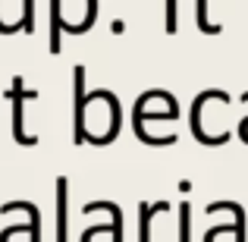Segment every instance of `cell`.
<instances>
[{
  "instance_id": "obj_6",
  "label": "cell",
  "mask_w": 248,
  "mask_h": 242,
  "mask_svg": "<svg viewBox=\"0 0 248 242\" xmlns=\"http://www.w3.org/2000/svg\"><path fill=\"white\" fill-rule=\"evenodd\" d=\"M188 224H192V208L182 201L179 205V242H192V236H188Z\"/></svg>"
},
{
  "instance_id": "obj_7",
  "label": "cell",
  "mask_w": 248,
  "mask_h": 242,
  "mask_svg": "<svg viewBox=\"0 0 248 242\" xmlns=\"http://www.w3.org/2000/svg\"><path fill=\"white\" fill-rule=\"evenodd\" d=\"M195 22H198L201 32H207V35H214V32H220L217 25L207 22V0H198V16H195Z\"/></svg>"
},
{
  "instance_id": "obj_2",
  "label": "cell",
  "mask_w": 248,
  "mask_h": 242,
  "mask_svg": "<svg viewBox=\"0 0 248 242\" xmlns=\"http://www.w3.org/2000/svg\"><path fill=\"white\" fill-rule=\"evenodd\" d=\"M38 91H29L25 88V82L19 79H13V91H10V97H13V135H16V142L19 145H35V135H29L25 132V101H31Z\"/></svg>"
},
{
  "instance_id": "obj_4",
  "label": "cell",
  "mask_w": 248,
  "mask_h": 242,
  "mask_svg": "<svg viewBox=\"0 0 248 242\" xmlns=\"http://www.w3.org/2000/svg\"><path fill=\"white\" fill-rule=\"evenodd\" d=\"M164 211H170L167 201H157V205H141V208H139V214H141L139 242H151V220H154V214H164Z\"/></svg>"
},
{
  "instance_id": "obj_5",
  "label": "cell",
  "mask_w": 248,
  "mask_h": 242,
  "mask_svg": "<svg viewBox=\"0 0 248 242\" xmlns=\"http://www.w3.org/2000/svg\"><path fill=\"white\" fill-rule=\"evenodd\" d=\"M19 29L22 32H35V0H22V19H19Z\"/></svg>"
},
{
  "instance_id": "obj_3",
  "label": "cell",
  "mask_w": 248,
  "mask_h": 242,
  "mask_svg": "<svg viewBox=\"0 0 248 242\" xmlns=\"http://www.w3.org/2000/svg\"><path fill=\"white\" fill-rule=\"evenodd\" d=\"M66 189H69L66 176H60V179H57V242H69V236H66V220H69V214H66Z\"/></svg>"
},
{
  "instance_id": "obj_1",
  "label": "cell",
  "mask_w": 248,
  "mask_h": 242,
  "mask_svg": "<svg viewBox=\"0 0 248 242\" xmlns=\"http://www.w3.org/2000/svg\"><path fill=\"white\" fill-rule=\"evenodd\" d=\"M120 126V104L110 91H94L91 97H85L82 107V123H79V139L85 142L88 135L94 145H107L116 135Z\"/></svg>"
},
{
  "instance_id": "obj_8",
  "label": "cell",
  "mask_w": 248,
  "mask_h": 242,
  "mask_svg": "<svg viewBox=\"0 0 248 242\" xmlns=\"http://www.w3.org/2000/svg\"><path fill=\"white\" fill-rule=\"evenodd\" d=\"M167 32H176V0H167Z\"/></svg>"
}]
</instances>
